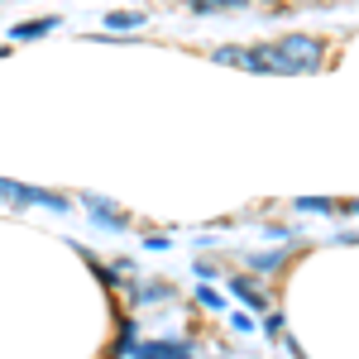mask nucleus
Listing matches in <instances>:
<instances>
[{
    "label": "nucleus",
    "mask_w": 359,
    "mask_h": 359,
    "mask_svg": "<svg viewBox=\"0 0 359 359\" xmlns=\"http://www.w3.org/2000/svg\"><path fill=\"white\" fill-rule=\"evenodd\" d=\"M297 206H302V211H331V196H302Z\"/></svg>",
    "instance_id": "nucleus-8"
},
{
    "label": "nucleus",
    "mask_w": 359,
    "mask_h": 359,
    "mask_svg": "<svg viewBox=\"0 0 359 359\" xmlns=\"http://www.w3.org/2000/svg\"><path fill=\"white\" fill-rule=\"evenodd\" d=\"M139 359H192L182 340H158V345H139Z\"/></svg>",
    "instance_id": "nucleus-2"
},
{
    "label": "nucleus",
    "mask_w": 359,
    "mask_h": 359,
    "mask_svg": "<svg viewBox=\"0 0 359 359\" xmlns=\"http://www.w3.org/2000/svg\"><path fill=\"white\" fill-rule=\"evenodd\" d=\"M196 15H216V10H240V5H249V0H187Z\"/></svg>",
    "instance_id": "nucleus-4"
},
{
    "label": "nucleus",
    "mask_w": 359,
    "mask_h": 359,
    "mask_svg": "<svg viewBox=\"0 0 359 359\" xmlns=\"http://www.w3.org/2000/svg\"><path fill=\"white\" fill-rule=\"evenodd\" d=\"M0 201H10V206H48V211H72V206H67V196H57V192H39V187L10 182V177H0Z\"/></svg>",
    "instance_id": "nucleus-1"
},
{
    "label": "nucleus",
    "mask_w": 359,
    "mask_h": 359,
    "mask_svg": "<svg viewBox=\"0 0 359 359\" xmlns=\"http://www.w3.org/2000/svg\"><path fill=\"white\" fill-rule=\"evenodd\" d=\"M91 211H96V221H101V225H111V230H125V216H115L106 201H91Z\"/></svg>",
    "instance_id": "nucleus-7"
},
{
    "label": "nucleus",
    "mask_w": 359,
    "mask_h": 359,
    "mask_svg": "<svg viewBox=\"0 0 359 359\" xmlns=\"http://www.w3.org/2000/svg\"><path fill=\"white\" fill-rule=\"evenodd\" d=\"M57 25H62L57 15H43V20H34V25H15L10 39H39V34H48V29H57Z\"/></svg>",
    "instance_id": "nucleus-3"
},
{
    "label": "nucleus",
    "mask_w": 359,
    "mask_h": 359,
    "mask_svg": "<svg viewBox=\"0 0 359 359\" xmlns=\"http://www.w3.org/2000/svg\"><path fill=\"white\" fill-rule=\"evenodd\" d=\"M230 292H235L240 302H249V306H264V297H259V292L249 287V278H235V283H230Z\"/></svg>",
    "instance_id": "nucleus-6"
},
{
    "label": "nucleus",
    "mask_w": 359,
    "mask_h": 359,
    "mask_svg": "<svg viewBox=\"0 0 359 359\" xmlns=\"http://www.w3.org/2000/svg\"><path fill=\"white\" fill-rule=\"evenodd\" d=\"M139 25H144L139 10H115V15H106V29H139Z\"/></svg>",
    "instance_id": "nucleus-5"
}]
</instances>
